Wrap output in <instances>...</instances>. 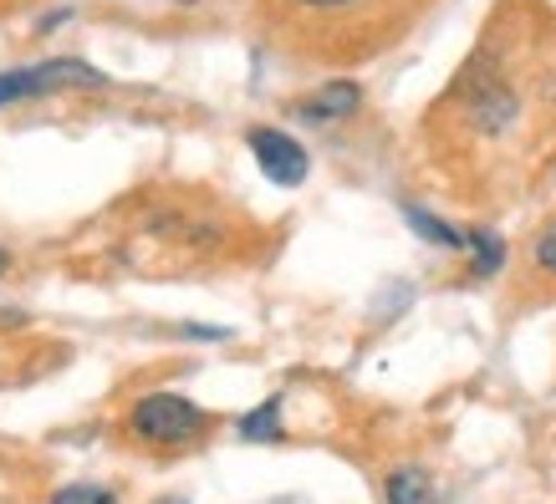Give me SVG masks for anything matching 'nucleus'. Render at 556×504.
I'll return each mask as SVG.
<instances>
[{"instance_id": "obj_1", "label": "nucleus", "mask_w": 556, "mask_h": 504, "mask_svg": "<svg viewBox=\"0 0 556 504\" xmlns=\"http://www.w3.org/2000/svg\"><path fill=\"white\" fill-rule=\"evenodd\" d=\"M102 82H108V77H102L92 62H83V56H51V62L0 72V107L41 98V92H62V87H102Z\"/></svg>"}, {"instance_id": "obj_2", "label": "nucleus", "mask_w": 556, "mask_h": 504, "mask_svg": "<svg viewBox=\"0 0 556 504\" xmlns=\"http://www.w3.org/2000/svg\"><path fill=\"white\" fill-rule=\"evenodd\" d=\"M204 413L179 392H149L143 403L134 408V434L143 443H159V449H179L189 438L204 434Z\"/></svg>"}, {"instance_id": "obj_3", "label": "nucleus", "mask_w": 556, "mask_h": 504, "mask_svg": "<svg viewBox=\"0 0 556 504\" xmlns=\"http://www.w3.org/2000/svg\"><path fill=\"white\" fill-rule=\"evenodd\" d=\"M245 148H251V158L261 164V173H266L276 189H296L306 173H312L306 148L291 133H281V128H251V133H245Z\"/></svg>"}, {"instance_id": "obj_4", "label": "nucleus", "mask_w": 556, "mask_h": 504, "mask_svg": "<svg viewBox=\"0 0 556 504\" xmlns=\"http://www.w3.org/2000/svg\"><path fill=\"white\" fill-rule=\"evenodd\" d=\"M357 107H363V87L357 82H327L321 92H312V98H302V118L312 122H338V118H353Z\"/></svg>"}, {"instance_id": "obj_5", "label": "nucleus", "mask_w": 556, "mask_h": 504, "mask_svg": "<svg viewBox=\"0 0 556 504\" xmlns=\"http://www.w3.org/2000/svg\"><path fill=\"white\" fill-rule=\"evenodd\" d=\"M465 250H470V270H475V275H495V270L506 266V245H501V235H495V230H485V224L465 230Z\"/></svg>"}, {"instance_id": "obj_6", "label": "nucleus", "mask_w": 556, "mask_h": 504, "mask_svg": "<svg viewBox=\"0 0 556 504\" xmlns=\"http://www.w3.org/2000/svg\"><path fill=\"white\" fill-rule=\"evenodd\" d=\"M388 504H434V484L424 469H393L383 484Z\"/></svg>"}, {"instance_id": "obj_7", "label": "nucleus", "mask_w": 556, "mask_h": 504, "mask_svg": "<svg viewBox=\"0 0 556 504\" xmlns=\"http://www.w3.org/2000/svg\"><path fill=\"white\" fill-rule=\"evenodd\" d=\"M240 438H251V443H276V438H281V398H266L255 413H245V418H240Z\"/></svg>"}, {"instance_id": "obj_8", "label": "nucleus", "mask_w": 556, "mask_h": 504, "mask_svg": "<svg viewBox=\"0 0 556 504\" xmlns=\"http://www.w3.org/2000/svg\"><path fill=\"white\" fill-rule=\"evenodd\" d=\"M404 219H408V224H414V230H419L424 240H429V245H444V250H465V230H450L444 219L424 215V209H414V204H408V209H404Z\"/></svg>"}, {"instance_id": "obj_9", "label": "nucleus", "mask_w": 556, "mask_h": 504, "mask_svg": "<svg viewBox=\"0 0 556 504\" xmlns=\"http://www.w3.org/2000/svg\"><path fill=\"white\" fill-rule=\"evenodd\" d=\"M510 118H516V98H510V92H495V87H490L485 98L475 102V122H480L485 133H501Z\"/></svg>"}, {"instance_id": "obj_10", "label": "nucleus", "mask_w": 556, "mask_h": 504, "mask_svg": "<svg viewBox=\"0 0 556 504\" xmlns=\"http://www.w3.org/2000/svg\"><path fill=\"white\" fill-rule=\"evenodd\" d=\"M51 504H118L102 484H67L51 494Z\"/></svg>"}, {"instance_id": "obj_11", "label": "nucleus", "mask_w": 556, "mask_h": 504, "mask_svg": "<svg viewBox=\"0 0 556 504\" xmlns=\"http://www.w3.org/2000/svg\"><path fill=\"white\" fill-rule=\"evenodd\" d=\"M531 255H536V266H541V270H552V275H556V224L536 240V250H531Z\"/></svg>"}, {"instance_id": "obj_12", "label": "nucleus", "mask_w": 556, "mask_h": 504, "mask_svg": "<svg viewBox=\"0 0 556 504\" xmlns=\"http://www.w3.org/2000/svg\"><path fill=\"white\" fill-rule=\"evenodd\" d=\"M302 5H317V11H338V5H353V0H302Z\"/></svg>"}, {"instance_id": "obj_13", "label": "nucleus", "mask_w": 556, "mask_h": 504, "mask_svg": "<svg viewBox=\"0 0 556 504\" xmlns=\"http://www.w3.org/2000/svg\"><path fill=\"white\" fill-rule=\"evenodd\" d=\"M159 504H185V500H159Z\"/></svg>"}, {"instance_id": "obj_14", "label": "nucleus", "mask_w": 556, "mask_h": 504, "mask_svg": "<svg viewBox=\"0 0 556 504\" xmlns=\"http://www.w3.org/2000/svg\"><path fill=\"white\" fill-rule=\"evenodd\" d=\"M0 270H5V250H0Z\"/></svg>"}]
</instances>
